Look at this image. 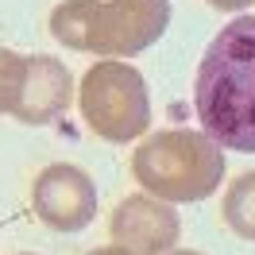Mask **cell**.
Returning a JSON list of instances; mask_svg holds the SVG:
<instances>
[{
  "mask_svg": "<svg viewBox=\"0 0 255 255\" xmlns=\"http://www.w3.org/2000/svg\"><path fill=\"white\" fill-rule=\"evenodd\" d=\"M78 109L81 120L93 135L109 143L139 139L151 128V97L147 81L135 66L120 58H97L78 85Z\"/></svg>",
  "mask_w": 255,
  "mask_h": 255,
  "instance_id": "277c9868",
  "label": "cell"
},
{
  "mask_svg": "<svg viewBox=\"0 0 255 255\" xmlns=\"http://www.w3.org/2000/svg\"><path fill=\"white\" fill-rule=\"evenodd\" d=\"M89 255H131V252H124V248H116V244H112V248H93Z\"/></svg>",
  "mask_w": 255,
  "mask_h": 255,
  "instance_id": "8fae6325",
  "label": "cell"
},
{
  "mask_svg": "<svg viewBox=\"0 0 255 255\" xmlns=\"http://www.w3.org/2000/svg\"><path fill=\"white\" fill-rule=\"evenodd\" d=\"M74 105V74L54 54H27V78L12 116L27 128H47Z\"/></svg>",
  "mask_w": 255,
  "mask_h": 255,
  "instance_id": "52a82bcc",
  "label": "cell"
},
{
  "mask_svg": "<svg viewBox=\"0 0 255 255\" xmlns=\"http://www.w3.org/2000/svg\"><path fill=\"white\" fill-rule=\"evenodd\" d=\"M193 109L221 151L255 155V16H236L201 54Z\"/></svg>",
  "mask_w": 255,
  "mask_h": 255,
  "instance_id": "6da1fadb",
  "label": "cell"
},
{
  "mask_svg": "<svg viewBox=\"0 0 255 255\" xmlns=\"http://www.w3.org/2000/svg\"><path fill=\"white\" fill-rule=\"evenodd\" d=\"M221 217L240 240L255 244V170L232 178V186H228V193L221 201Z\"/></svg>",
  "mask_w": 255,
  "mask_h": 255,
  "instance_id": "ba28073f",
  "label": "cell"
},
{
  "mask_svg": "<svg viewBox=\"0 0 255 255\" xmlns=\"http://www.w3.org/2000/svg\"><path fill=\"white\" fill-rule=\"evenodd\" d=\"M166 255H201V252H166Z\"/></svg>",
  "mask_w": 255,
  "mask_h": 255,
  "instance_id": "7c38bea8",
  "label": "cell"
},
{
  "mask_svg": "<svg viewBox=\"0 0 255 255\" xmlns=\"http://www.w3.org/2000/svg\"><path fill=\"white\" fill-rule=\"evenodd\" d=\"M224 151L205 131L190 128H166L151 131L131 151V174L151 197L166 205L174 201H205L221 190L224 178Z\"/></svg>",
  "mask_w": 255,
  "mask_h": 255,
  "instance_id": "3957f363",
  "label": "cell"
},
{
  "mask_svg": "<svg viewBox=\"0 0 255 255\" xmlns=\"http://www.w3.org/2000/svg\"><path fill=\"white\" fill-rule=\"evenodd\" d=\"M170 27V0H62L50 35L70 50L101 58H135Z\"/></svg>",
  "mask_w": 255,
  "mask_h": 255,
  "instance_id": "7a4b0ae2",
  "label": "cell"
},
{
  "mask_svg": "<svg viewBox=\"0 0 255 255\" xmlns=\"http://www.w3.org/2000/svg\"><path fill=\"white\" fill-rule=\"evenodd\" d=\"M112 244L131 255H166L174 252L178 236H182V221L166 201L151 197V193H131L109 217Z\"/></svg>",
  "mask_w": 255,
  "mask_h": 255,
  "instance_id": "8992f818",
  "label": "cell"
},
{
  "mask_svg": "<svg viewBox=\"0 0 255 255\" xmlns=\"http://www.w3.org/2000/svg\"><path fill=\"white\" fill-rule=\"evenodd\" d=\"M23 78H27V54H16V50L0 47V116L16 109L19 89H23Z\"/></svg>",
  "mask_w": 255,
  "mask_h": 255,
  "instance_id": "9c48e42d",
  "label": "cell"
},
{
  "mask_svg": "<svg viewBox=\"0 0 255 255\" xmlns=\"http://www.w3.org/2000/svg\"><path fill=\"white\" fill-rule=\"evenodd\" d=\"M16 255H31V252H16Z\"/></svg>",
  "mask_w": 255,
  "mask_h": 255,
  "instance_id": "4fadbf2b",
  "label": "cell"
},
{
  "mask_svg": "<svg viewBox=\"0 0 255 255\" xmlns=\"http://www.w3.org/2000/svg\"><path fill=\"white\" fill-rule=\"evenodd\" d=\"M31 209L54 232H81L97 217V186L74 162H50L35 174Z\"/></svg>",
  "mask_w": 255,
  "mask_h": 255,
  "instance_id": "5b68a950",
  "label": "cell"
},
{
  "mask_svg": "<svg viewBox=\"0 0 255 255\" xmlns=\"http://www.w3.org/2000/svg\"><path fill=\"white\" fill-rule=\"evenodd\" d=\"M213 8H224V12H244V8H252L255 0H209Z\"/></svg>",
  "mask_w": 255,
  "mask_h": 255,
  "instance_id": "30bf717a",
  "label": "cell"
}]
</instances>
